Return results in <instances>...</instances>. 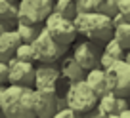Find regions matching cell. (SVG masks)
Listing matches in <instances>:
<instances>
[{"label":"cell","instance_id":"ac0fdd59","mask_svg":"<svg viewBox=\"0 0 130 118\" xmlns=\"http://www.w3.org/2000/svg\"><path fill=\"white\" fill-rule=\"evenodd\" d=\"M113 38L121 44V48L124 50V52H130V21H124V23L115 27Z\"/></svg>","mask_w":130,"mask_h":118},{"label":"cell","instance_id":"9c48e42d","mask_svg":"<svg viewBox=\"0 0 130 118\" xmlns=\"http://www.w3.org/2000/svg\"><path fill=\"white\" fill-rule=\"evenodd\" d=\"M100 55H102V52H100L98 44H94L90 40H82L78 44H75V48H73L75 61L84 70H92L96 67H100Z\"/></svg>","mask_w":130,"mask_h":118},{"label":"cell","instance_id":"4dcf8cb0","mask_svg":"<svg viewBox=\"0 0 130 118\" xmlns=\"http://www.w3.org/2000/svg\"><path fill=\"white\" fill-rule=\"evenodd\" d=\"M10 2H13V4H15V2H19V0H10Z\"/></svg>","mask_w":130,"mask_h":118},{"label":"cell","instance_id":"cb8c5ba5","mask_svg":"<svg viewBox=\"0 0 130 118\" xmlns=\"http://www.w3.org/2000/svg\"><path fill=\"white\" fill-rule=\"evenodd\" d=\"M119 13L126 21H130V0H119Z\"/></svg>","mask_w":130,"mask_h":118},{"label":"cell","instance_id":"ffe728a7","mask_svg":"<svg viewBox=\"0 0 130 118\" xmlns=\"http://www.w3.org/2000/svg\"><path fill=\"white\" fill-rule=\"evenodd\" d=\"M15 33L19 34V38H21L23 44H32V40H35L37 34L40 33V29H38V27H31V25L15 23Z\"/></svg>","mask_w":130,"mask_h":118},{"label":"cell","instance_id":"83f0119b","mask_svg":"<svg viewBox=\"0 0 130 118\" xmlns=\"http://www.w3.org/2000/svg\"><path fill=\"white\" fill-rule=\"evenodd\" d=\"M124 21H126V19H124V17H122V15H121V13H117V15H115V17H113V19H111V23H113V27H117V25H121V23H124Z\"/></svg>","mask_w":130,"mask_h":118},{"label":"cell","instance_id":"484cf974","mask_svg":"<svg viewBox=\"0 0 130 118\" xmlns=\"http://www.w3.org/2000/svg\"><path fill=\"white\" fill-rule=\"evenodd\" d=\"M52 118H78V114L75 112V110H71V109H67V107H65V109L57 110Z\"/></svg>","mask_w":130,"mask_h":118},{"label":"cell","instance_id":"7a4b0ae2","mask_svg":"<svg viewBox=\"0 0 130 118\" xmlns=\"http://www.w3.org/2000/svg\"><path fill=\"white\" fill-rule=\"evenodd\" d=\"M75 23V29H77V33L86 36L90 42L98 44V42H107L113 38V23H111L109 17L105 15H100V13L92 12V13H77L73 19Z\"/></svg>","mask_w":130,"mask_h":118},{"label":"cell","instance_id":"603a6c76","mask_svg":"<svg viewBox=\"0 0 130 118\" xmlns=\"http://www.w3.org/2000/svg\"><path fill=\"white\" fill-rule=\"evenodd\" d=\"M77 13H92L94 12V0H75Z\"/></svg>","mask_w":130,"mask_h":118},{"label":"cell","instance_id":"7c38bea8","mask_svg":"<svg viewBox=\"0 0 130 118\" xmlns=\"http://www.w3.org/2000/svg\"><path fill=\"white\" fill-rule=\"evenodd\" d=\"M126 109H130L126 97H119V95L111 93V91L98 99V112L102 114L103 118L117 116V114H121L122 110H126Z\"/></svg>","mask_w":130,"mask_h":118},{"label":"cell","instance_id":"d4e9b609","mask_svg":"<svg viewBox=\"0 0 130 118\" xmlns=\"http://www.w3.org/2000/svg\"><path fill=\"white\" fill-rule=\"evenodd\" d=\"M8 73H10L8 63L0 61V86H6V84H8Z\"/></svg>","mask_w":130,"mask_h":118},{"label":"cell","instance_id":"8fae6325","mask_svg":"<svg viewBox=\"0 0 130 118\" xmlns=\"http://www.w3.org/2000/svg\"><path fill=\"white\" fill-rule=\"evenodd\" d=\"M61 73L56 65H44L40 63L38 67H35V90H56L57 80H59Z\"/></svg>","mask_w":130,"mask_h":118},{"label":"cell","instance_id":"8992f818","mask_svg":"<svg viewBox=\"0 0 130 118\" xmlns=\"http://www.w3.org/2000/svg\"><path fill=\"white\" fill-rule=\"evenodd\" d=\"M32 50H35L37 61L44 63V65H52V63L59 61L61 57L65 55V52H67V48L56 44V42L50 38V34L46 33L44 29H40V33L32 40Z\"/></svg>","mask_w":130,"mask_h":118},{"label":"cell","instance_id":"f546056e","mask_svg":"<svg viewBox=\"0 0 130 118\" xmlns=\"http://www.w3.org/2000/svg\"><path fill=\"white\" fill-rule=\"evenodd\" d=\"M2 90H4V86H0V105H2Z\"/></svg>","mask_w":130,"mask_h":118},{"label":"cell","instance_id":"7402d4cb","mask_svg":"<svg viewBox=\"0 0 130 118\" xmlns=\"http://www.w3.org/2000/svg\"><path fill=\"white\" fill-rule=\"evenodd\" d=\"M15 59L17 61H23V63H35L37 61V55H35V50H32V44H23L17 48L15 52Z\"/></svg>","mask_w":130,"mask_h":118},{"label":"cell","instance_id":"1f68e13d","mask_svg":"<svg viewBox=\"0 0 130 118\" xmlns=\"http://www.w3.org/2000/svg\"><path fill=\"white\" fill-rule=\"evenodd\" d=\"M54 2H56V0H54Z\"/></svg>","mask_w":130,"mask_h":118},{"label":"cell","instance_id":"277c9868","mask_svg":"<svg viewBox=\"0 0 130 118\" xmlns=\"http://www.w3.org/2000/svg\"><path fill=\"white\" fill-rule=\"evenodd\" d=\"M65 103H67V109L75 110L77 114L90 112L98 107V95L86 84V80H78L69 84V90L65 93Z\"/></svg>","mask_w":130,"mask_h":118},{"label":"cell","instance_id":"4316f807","mask_svg":"<svg viewBox=\"0 0 130 118\" xmlns=\"http://www.w3.org/2000/svg\"><path fill=\"white\" fill-rule=\"evenodd\" d=\"M15 29V23L13 21H0V34L8 33V31H13Z\"/></svg>","mask_w":130,"mask_h":118},{"label":"cell","instance_id":"e0dca14e","mask_svg":"<svg viewBox=\"0 0 130 118\" xmlns=\"http://www.w3.org/2000/svg\"><path fill=\"white\" fill-rule=\"evenodd\" d=\"M94 12L113 19L119 13V0H94Z\"/></svg>","mask_w":130,"mask_h":118},{"label":"cell","instance_id":"d6986e66","mask_svg":"<svg viewBox=\"0 0 130 118\" xmlns=\"http://www.w3.org/2000/svg\"><path fill=\"white\" fill-rule=\"evenodd\" d=\"M54 12L63 15V17H67V19H75V15H77L75 0H56L54 2Z\"/></svg>","mask_w":130,"mask_h":118},{"label":"cell","instance_id":"2e32d148","mask_svg":"<svg viewBox=\"0 0 130 118\" xmlns=\"http://www.w3.org/2000/svg\"><path fill=\"white\" fill-rule=\"evenodd\" d=\"M59 73L63 74L67 80L73 84V82H78V80H84L86 76V70L75 61L73 55H65L61 57V67H59Z\"/></svg>","mask_w":130,"mask_h":118},{"label":"cell","instance_id":"30bf717a","mask_svg":"<svg viewBox=\"0 0 130 118\" xmlns=\"http://www.w3.org/2000/svg\"><path fill=\"white\" fill-rule=\"evenodd\" d=\"M57 90H35V118H52L57 112Z\"/></svg>","mask_w":130,"mask_h":118},{"label":"cell","instance_id":"ba28073f","mask_svg":"<svg viewBox=\"0 0 130 118\" xmlns=\"http://www.w3.org/2000/svg\"><path fill=\"white\" fill-rule=\"evenodd\" d=\"M10 73H8V84L10 86H21V88H32L35 84V65L32 63L17 61L13 57L8 63Z\"/></svg>","mask_w":130,"mask_h":118},{"label":"cell","instance_id":"3957f363","mask_svg":"<svg viewBox=\"0 0 130 118\" xmlns=\"http://www.w3.org/2000/svg\"><path fill=\"white\" fill-rule=\"evenodd\" d=\"M54 12V0H19L15 23L38 27Z\"/></svg>","mask_w":130,"mask_h":118},{"label":"cell","instance_id":"9a60e30c","mask_svg":"<svg viewBox=\"0 0 130 118\" xmlns=\"http://www.w3.org/2000/svg\"><path fill=\"white\" fill-rule=\"evenodd\" d=\"M124 53L126 52L121 48V44H119L115 38H111V40L103 46V50H102V55H100V67H102L103 70L109 69V67L115 65L117 61H122V59H124Z\"/></svg>","mask_w":130,"mask_h":118},{"label":"cell","instance_id":"4fadbf2b","mask_svg":"<svg viewBox=\"0 0 130 118\" xmlns=\"http://www.w3.org/2000/svg\"><path fill=\"white\" fill-rule=\"evenodd\" d=\"M86 84L92 88V91L98 95V99L103 97L105 93H109L111 88H109V80H107V74L102 67H96L92 70H86V76H84Z\"/></svg>","mask_w":130,"mask_h":118},{"label":"cell","instance_id":"f1b7e54d","mask_svg":"<svg viewBox=\"0 0 130 118\" xmlns=\"http://www.w3.org/2000/svg\"><path fill=\"white\" fill-rule=\"evenodd\" d=\"M111 118H130V109H126V110H122L121 114H117V116H111Z\"/></svg>","mask_w":130,"mask_h":118},{"label":"cell","instance_id":"44dd1931","mask_svg":"<svg viewBox=\"0 0 130 118\" xmlns=\"http://www.w3.org/2000/svg\"><path fill=\"white\" fill-rule=\"evenodd\" d=\"M17 6L10 0H0V21H15Z\"/></svg>","mask_w":130,"mask_h":118},{"label":"cell","instance_id":"6da1fadb","mask_svg":"<svg viewBox=\"0 0 130 118\" xmlns=\"http://www.w3.org/2000/svg\"><path fill=\"white\" fill-rule=\"evenodd\" d=\"M0 110L6 118H35V88L4 86Z\"/></svg>","mask_w":130,"mask_h":118},{"label":"cell","instance_id":"52a82bcc","mask_svg":"<svg viewBox=\"0 0 130 118\" xmlns=\"http://www.w3.org/2000/svg\"><path fill=\"white\" fill-rule=\"evenodd\" d=\"M105 74L109 80L111 93L119 97H130V63H126L124 59L117 61L109 69H105Z\"/></svg>","mask_w":130,"mask_h":118},{"label":"cell","instance_id":"5b68a950","mask_svg":"<svg viewBox=\"0 0 130 118\" xmlns=\"http://www.w3.org/2000/svg\"><path fill=\"white\" fill-rule=\"evenodd\" d=\"M42 29L50 34V38H52L56 44L63 46V48L73 44L77 34H78L77 29H75L73 19H67V17L59 15V13H56V12H52L48 15V19L44 21V27Z\"/></svg>","mask_w":130,"mask_h":118},{"label":"cell","instance_id":"5bb4252c","mask_svg":"<svg viewBox=\"0 0 130 118\" xmlns=\"http://www.w3.org/2000/svg\"><path fill=\"white\" fill-rule=\"evenodd\" d=\"M19 46H21V38L15 33V29L8 31V33H2L0 34V61L10 63L15 57V52Z\"/></svg>","mask_w":130,"mask_h":118}]
</instances>
